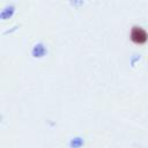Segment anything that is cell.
I'll return each mask as SVG.
<instances>
[{"label": "cell", "instance_id": "obj_1", "mask_svg": "<svg viewBox=\"0 0 148 148\" xmlns=\"http://www.w3.org/2000/svg\"><path fill=\"white\" fill-rule=\"evenodd\" d=\"M148 35L145 29L140 27H133L131 30V39L135 44H143L147 42Z\"/></svg>", "mask_w": 148, "mask_h": 148}]
</instances>
